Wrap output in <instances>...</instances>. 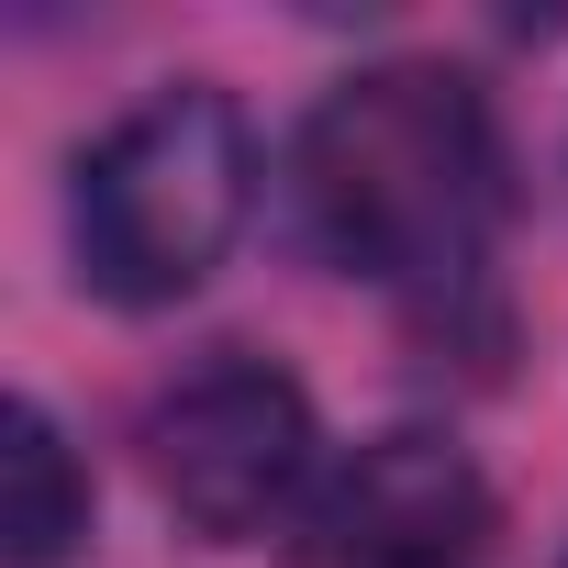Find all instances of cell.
<instances>
[{
	"label": "cell",
	"mask_w": 568,
	"mask_h": 568,
	"mask_svg": "<svg viewBox=\"0 0 568 568\" xmlns=\"http://www.w3.org/2000/svg\"><path fill=\"white\" fill-rule=\"evenodd\" d=\"M513 212V145L468 68L379 57L335 79L291 134V223L335 278L457 302Z\"/></svg>",
	"instance_id": "1"
},
{
	"label": "cell",
	"mask_w": 568,
	"mask_h": 568,
	"mask_svg": "<svg viewBox=\"0 0 568 568\" xmlns=\"http://www.w3.org/2000/svg\"><path fill=\"white\" fill-rule=\"evenodd\" d=\"M245 212H256V134H245V101L212 79L145 90L68 168V256L123 313L190 302L245 234Z\"/></svg>",
	"instance_id": "2"
},
{
	"label": "cell",
	"mask_w": 568,
	"mask_h": 568,
	"mask_svg": "<svg viewBox=\"0 0 568 568\" xmlns=\"http://www.w3.org/2000/svg\"><path fill=\"white\" fill-rule=\"evenodd\" d=\"M134 446H145L156 501L190 535H212V546L267 535L278 513H302L313 479H324L313 468V446H324L313 435V390L278 357H256V346H201L179 379H156Z\"/></svg>",
	"instance_id": "3"
},
{
	"label": "cell",
	"mask_w": 568,
	"mask_h": 568,
	"mask_svg": "<svg viewBox=\"0 0 568 568\" xmlns=\"http://www.w3.org/2000/svg\"><path fill=\"white\" fill-rule=\"evenodd\" d=\"M490 479L457 435L390 424L346 446L291 513V568H490Z\"/></svg>",
	"instance_id": "4"
},
{
	"label": "cell",
	"mask_w": 568,
	"mask_h": 568,
	"mask_svg": "<svg viewBox=\"0 0 568 568\" xmlns=\"http://www.w3.org/2000/svg\"><path fill=\"white\" fill-rule=\"evenodd\" d=\"M0 435H12V446H0V535H12V568H68L79 535H90V468H79V446L57 435L45 402H12Z\"/></svg>",
	"instance_id": "5"
},
{
	"label": "cell",
	"mask_w": 568,
	"mask_h": 568,
	"mask_svg": "<svg viewBox=\"0 0 568 568\" xmlns=\"http://www.w3.org/2000/svg\"><path fill=\"white\" fill-rule=\"evenodd\" d=\"M557 568H568V557H557Z\"/></svg>",
	"instance_id": "6"
}]
</instances>
